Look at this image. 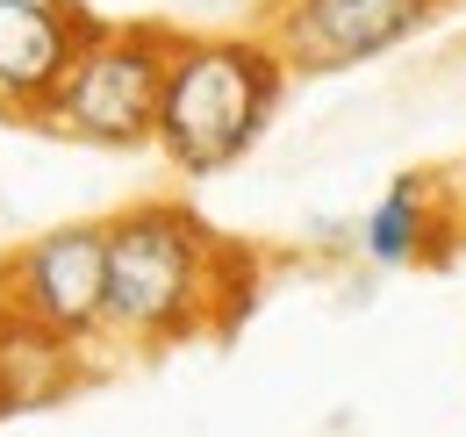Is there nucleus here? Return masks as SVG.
Returning a JSON list of instances; mask_svg holds the SVG:
<instances>
[{"instance_id":"39448f33","label":"nucleus","mask_w":466,"mask_h":437,"mask_svg":"<svg viewBox=\"0 0 466 437\" xmlns=\"http://www.w3.org/2000/svg\"><path fill=\"white\" fill-rule=\"evenodd\" d=\"M445 7L452 0H266L258 36L288 57L294 79H330V72H359L373 57L402 51Z\"/></svg>"},{"instance_id":"1a4fd4ad","label":"nucleus","mask_w":466,"mask_h":437,"mask_svg":"<svg viewBox=\"0 0 466 437\" xmlns=\"http://www.w3.org/2000/svg\"><path fill=\"white\" fill-rule=\"evenodd\" d=\"M460 187H466V165H460Z\"/></svg>"},{"instance_id":"f257e3e1","label":"nucleus","mask_w":466,"mask_h":437,"mask_svg":"<svg viewBox=\"0 0 466 437\" xmlns=\"http://www.w3.org/2000/svg\"><path fill=\"white\" fill-rule=\"evenodd\" d=\"M108 229V351H173L251 309L258 266L194 201H129Z\"/></svg>"},{"instance_id":"0eeeda50","label":"nucleus","mask_w":466,"mask_h":437,"mask_svg":"<svg viewBox=\"0 0 466 437\" xmlns=\"http://www.w3.org/2000/svg\"><path fill=\"white\" fill-rule=\"evenodd\" d=\"M466 244V187L460 172H395L373 208L351 222V251L380 273H402V266H431L445 251Z\"/></svg>"},{"instance_id":"f03ea898","label":"nucleus","mask_w":466,"mask_h":437,"mask_svg":"<svg viewBox=\"0 0 466 437\" xmlns=\"http://www.w3.org/2000/svg\"><path fill=\"white\" fill-rule=\"evenodd\" d=\"M294 72L258 29H173L166 101H158V158L179 179H216L258 151L288 101Z\"/></svg>"},{"instance_id":"423d86ee","label":"nucleus","mask_w":466,"mask_h":437,"mask_svg":"<svg viewBox=\"0 0 466 437\" xmlns=\"http://www.w3.org/2000/svg\"><path fill=\"white\" fill-rule=\"evenodd\" d=\"M94 29L101 15L79 0H0V122L36 129Z\"/></svg>"},{"instance_id":"6e6552de","label":"nucleus","mask_w":466,"mask_h":437,"mask_svg":"<svg viewBox=\"0 0 466 437\" xmlns=\"http://www.w3.org/2000/svg\"><path fill=\"white\" fill-rule=\"evenodd\" d=\"M86 381V351L29 323L7 294H0V416L15 409H51Z\"/></svg>"},{"instance_id":"20e7f679","label":"nucleus","mask_w":466,"mask_h":437,"mask_svg":"<svg viewBox=\"0 0 466 437\" xmlns=\"http://www.w3.org/2000/svg\"><path fill=\"white\" fill-rule=\"evenodd\" d=\"M0 294L79 351H108V229L51 222L29 244L0 251Z\"/></svg>"},{"instance_id":"7ed1b4c3","label":"nucleus","mask_w":466,"mask_h":437,"mask_svg":"<svg viewBox=\"0 0 466 437\" xmlns=\"http://www.w3.org/2000/svg\"><path fill=\"white\" fill-rule=\"evenodd\" d=\"M173 29L166 22H101L86 51L72 57L58 101L36 129L94 151H151L158 144V101H166Z\"/></svg>"}]
</instances>
